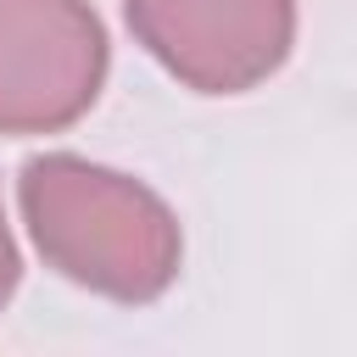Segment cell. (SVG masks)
Here are the masks:
<instances>
[{
	"label": "cell",
	"mask_w": 357,
	"mask_h": 357,
	"mask_svg": "<svg viewBox=\"0 0 357 357\" xmlns=\"http://www.w3.org/2000/svg\"><path fill=\"white\" fill-rule=\"evenodd\" d=\"M22 218L50 268L112 301H156L178 273V223L134 178L39 156L22 167Z\"/></svg>",
	"instance_id": "cell-1"
},
{
	"label": "cell",
	"mask_w": 357,
	"mask_h": 357,
	"mask_svg": "<svg viewBox=\"0 0 357 357\" xmlns=\"http://www.w3.org/2000/svg\"><path fill=\"white\" fill-rule=\"evenodd\" d=\"M106 33L89 0H0V134H50L89 112Z\"/></svg>",
	"instance_id": "cell-2"
},
{
	"label": "cell",
	"mask_w": 357,
	"mask_h": 357,
	"mask_svg": "<svg viewBox=\"0 0 357 357\" xmlns=\"http://www.w3.org/2000/svg\"><path fill=\"white\" fill-rule=\"evenodd\" d=\"M128 28L139 45L201 95H240L262 84L290 39V0H128Z\"/></svg>",
	"instance_id": "cell-3"
},
{
	"label": "cell",
	"mask_w": 357,
	"mask_h": 357,
	"mask_svg": "<svg viewBox=\"0 0 357 357\" xmlns=\"http://www.w3.org/2000/svg\"><path fill=\"white\" fill-rule=\"evenodd\" d=\"M17 290V245H11V234H6V218H0V307H6V296Z\"/></svg>",
	"instance_id": "cell-4"
}]
</instances>
